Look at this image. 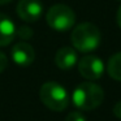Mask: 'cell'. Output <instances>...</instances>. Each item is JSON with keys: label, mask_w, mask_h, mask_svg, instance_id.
<instances>
[{"label": "cell", "mask_w": 121, "mask_h": 121, "mask_svg": "<svg viewBox=\"0 0 121 121\" xmlns=\"http://www.w3.org/2000/svg\"><path fill=\"white\" fill-rule=\"evenodd\" d=\"M104 99L102 87L92 82L79 83L73 91V104L82 111H91L98 108Z\"/></svg>", "instance_id": "cell-2"}, {"label": "cell", "mask_w": 121, "mask_h": 121, "mask_svg": "<svg viewBox=\"0 0 121 121\" xmlns=\"http://www.w3.org/2000/svg\"><path fill=\"white\" fill-rule=\"evenodd\" d=\"M72 43L73 47L79 52H91L96 50L102 40V34L98 26L91 22H82L77 25L72 31Z\"/></svg>", "instance_id": "cell-1"}, {"label": "cell", "mask_w": 121, "mask_h": 121, "mask_svg": "<svg viewBox=\"0 0 121 121\" xmlns=\"http://www.w3.org/2000/svg\"><path fill=\"white\" fill-rule=\"evenodd\" d=\"M43 13V4L39 0H20L17 4V14L22 21L35 22Z\"/></svg>", "instance_id": "cell-6"}, {"label": "cell", "mask_w": 121, "mask_h": 121, "mask_svg": "<svg viewBox=\"0 0 121 121\" xmlns=\"http://www.w3.org/2000/svg\"><path fill=\"white\" fill-rule=\"evenodd\" d=\"M113 115L117 118H121V100L118 103H116V105L113 107Z\"/></svg>", "instance_id": "cell-14"}, {"label": "cell", "mask_w": 121, "mask_h": 121, "mask_svg": "<svg viewBox=\"0 0 121 121\" xmlns=\"http://www.w3.org/2000/svg\"><path fill=\"white\" fill-rule=\"evenodd\" d=\"M7 65H8V57L3 52H0V73H3Z\"/></svg>", "instance_id": "cell-13"}, {"label": "cell", "mask_w": 121, "mask_h": 121, "mask_svg": "<svg viewBox=\"0 0 121 121\" xmlns=\"http://www.w3.org/2000/svg\"><path fill=\"white\" fill-rule=\"evenodd\" d=\"M107 72L113 79L121 81V52H117L108 60Z\"/></svg>", "instance_id": "cell-10"}, {"label": "cell", "mask_w": 121, "mask_h": 121, "mask_svg": "<svg viewBox=\"0 0 121 121\" xmlns=\"http://www.w3.org/2000/svg\"><path fill=\"white\" fill-rule=\"evenodd\" d=\"M16 26L8 16L0 13V46H8L16 37Z\"/></svg>", "instance_id": "cell-9"}, {"label": "cell", "mask_w": 121, "mask_h": 121, "mask_svg": "<svg viewBox=\"0 0 121 121\" xmlns=\"http://www.w3.org/2000/svg\"><path fill=\"white\" fill-rule=\"evenodd\" d=\"M117 24H118V26L121 27V5L117 11Z\"/></svg>", "instance_id": "cell-15"}, {"label": "cell", "mask_w": 121, "mask_h": 121, "mask_svg": "<svg viewBox=\"0 0 121 121\" xmlns=\"http://www.w3.org/2000/svg\"><path fill=\"white\" fill-rule=\"evenodd\" d=\"M39 98L47 108L61 112L69 104V94L60 83L55 81H48L42 85L39 90Z\"/></svg>", "instance_id": "cell-3"}, {"label": "cell", "mask_w": 121, "mask_h": 121, "mask_svg": "<svg viewBox=\"0 0 121 121\" xmlns=\"http://www.w3.org/2000/svg\"><path fill=\"white\" fill-rule=\"evenodd\" d=\"M65 121H86V117L81 112H70L65 117Z\"/></svg>", "instance_id": "cell-12"}, {"label": "cell", "mask_w": 121, "mask_h": 121, "mask_svg": "<svg viewBox=\"0 0 121 121\" xmlns=\"http://www.w3.org/2000/svg\"><path fill=\"white\" fill-rule=\"evenodd\" d=\"M77 61H78L77 52L72 47L60 48L55 55V64L63 70H68V69L73 68Z\"/></svg>", "instance_id": "cell-8"}, {"label": "cell", "mask_w": 121, "mask_h": 121, "mask_svg": "<svg viewBox=\"0 0 121 121\" xmlns=\"http://www.w3.org/2000/svg\"><path fill=\"white\" fill-rule=\"evenodd\" d=\"M47 24L56 31H68L76 22V14L73 9L64 4H56L48 9L46 14Z\"/></svg>", "instance_id": "cell-4"}, {"label": "cell", "mask_w": 121, "mask_h": 121, "mask_svg": "<svg viewBox=\"0 0 121 121\" xmlns=\"http://www.w3.org/2000/svg\"><path fill=\"white\" fill-rule=\"evenodd\" d=\"M11 56L14 64L20 66H29L33 64L35 59V52L31 44L26 42H18L13 46Z\"/></svg>", "instance_id": "cell-7"}, {"label": "cell", "mask_w": 121, "mask_h": 121, "mask_svg": "<svg viewBox=\"0 0 121 121\" xmlns=\"http://www.w3.org/2000/svg\"><path fill=\"white\" fill-rule=\"evenodd\" d=\"M16 35H18V37L24 40H27L33 37V30L30 29L29 26H25L24 25V26H20L18 29L16 30Z\"/></svg>", "instance_id": "cell-11"}, {"label": "cell", "mask_w": 121, "mask_h": 121, "mask_svg": "<svg viewBox=\"0 0 121 121\" xmlns=\"http://www.w3.org/2000/svg\"><path fill=\"white\" fill-rule=\"evenodd\" d=\"M9 1H12V0H0V5H3V4H7V3H9Z\"/></svg>", "instance_id": "cell-16"}, {"label": "cell", "mask_w": 121, "mask_h": 121, "mask_svg": "<svg viewBox=\"0 0 121 121\" xmlns=\"http://www.w3.org/2000/svg\"><path fill=\"white\" fill-rule=\"evenodd\" d=\"M78 70L82 77L86 79L94 81L103 76L104 73V64L98 56L87 55L79 60L78 63Z\"/></svg>", "instance_id": "cell-5"}]
</instances>
